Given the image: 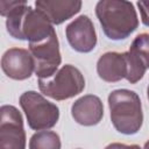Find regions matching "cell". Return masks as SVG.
I'll return each mask as SVG.
<instances>
[{"label": "cell", "instance_id": "6da1fadb", "mask_svg": "<svg viewBox=\"0 0 149 149\" xmlns=\"http://www.w3.org/2000/svg\"><path fill=\"white\" fill-rule=\"evenodd\" d=\"M95 14L105 35L111 40H123L139 26L136 12L129 1H99Z\"/></svg>", "mask_w": 149, "mask_h": 149}, {"label": "cell", "instance_id": "7a4b0ae2", "mask_svg": "<svg viewBox=\"0 0 149 149\" xmlns=\"http://www.w3.org/2000/svg\"><path fill=\"white\" fill-rule=\"evenodd\" d=\"M111 119L114 128L122 134H136L143 121L141 100L130 90H115L108 97Z\"/></svg>", "mask_w": 149, "mask_h": 149}, {"label": "cell", "instance_id": "3957f363", "mask_svg": "<svg viewBox=\"0 0 149 149\" xmlns=\"http://www.w3.org/2000/svg\"><path fill=\"white\" fill-rule=\"evenodd\" d=\"M38 87L43 94L56 100H64L80 93L85 87V79L77 68L66 64L52 76L38 78Z\"/></svg>", "mask_w": 149, "mask_h": 149}, {"label": "cell", "instance_id": "277c9868", "mask_svg": "<svg viewBox=\"0 0 149 149\" xmlns=\"http://www.w3.org/2000/svg\"><path fill=\"white\" fill-rule=\"evenodd\" d=\"M20 105L26 113L28 125L31 129L43 130L57 123L59 116L58 107L45 100L40 93L34 91L24 92L20 97Z\"/></svg>", "mask_w": 149, "mask_h": 149}, {"label": "cell", "instance_id": "5b68a950", "mask_svg": "<svg viewBox=\"0 0 149 149\" xmlns=\"http://www.w3.org/2000/svg\"><path fill=\"white\" fill-rule=\"evenodd\" d=\"M29 51L34 58L35 72L38 78L50 77L56 72L61 63V55L55 31L42 41L29 43Z\"/></svg>", "mask_w": 149, "mask_h": 149}, {"label": "cell", "instance_id": "8992f818", "mask_svg": "<svg viewBox=\"0 0 149 149\" xmlns=\"http://www.w3.org/2000/svg\"><path fill=\"white\" fill-rule=\"evenodd\" d=\"M26 136L22 116L13 106L1 107L0 149H24Z\"/></svg>", "mask_w": 149, "mask_h": 149}, {"label": "cell", "instance_id": "52a82bcc", "mask_svg": "<svg viewBox=\"0 0 149 149\" xmlns=\"http://www.w3.org/2000/svg\"><path fill=\"white\" fill-rule=\"evenodd\" d=\"M126 61V79L135 84L140 80L146 70L149 68V35L141 34L135 37L130 49L127 52H123Z\"/></svg>", "mask_w": 149, "mask_h": 149}, {"label": "cell", "instance_id": "ba28073f", "mask_svg": "<svg viewBox=\"0 0 149 149\" xmlns=\"http://www.w3.org/2000/svg\"><path fill=\"white\" fill-rule=\"evenodd\" d=\"M1 68L9 78L22 80L31 76V72L35 70V63L30 51L13 48L3 54Z\"/></svg>", "mask_w": 149, "mask_h": 149}, {"label": "cell", "instance_id": "9c48e42d", "mask_svg": "<svg viewBox=\"0 0 149 149\" xmlns=\"http://www.w3.org/2000/svg\"><path fill=\"white\" fill-rule=\"evenodd\" d=\"M65 33L70 45L76 51L88 52L97 44L94 27L86 15H81L72 21L66 27Z\"/></svg>", "mask_w": 149, "mask_h": 149}, {"label": "cell", "instance_id": "30bf717a", "mask_svg": "<svg viewBox=\"0 0 149 149\" xmlns=\"http://www.w3.org/2000/svg\"><path fill=\"white\" fill-rule=\"evenodd\" d=\"M73 119L83 126H93L100 122L104 111L102 104L97 95H85L72 105Z\"/></svg>", "mask_w": 149, "mask_h": 149}, {"label": "cell", "instance_id": "8fae6325", "mask_svg": "<svg viewBox=\"0 0 149 149\" xmlns=\"http://www.w3.org/2000/svg\"><path fill=\"white\" fill-rule=\"evenodd\" d=\"M36 8L41 10L50 22L59 24L80 10V1H36Z\"/></svg>", "mask_w": 149, "mask_h": 149}, {"label": "cell", "instance_id": "7c38bea8", "mask_svg": "<svg viewBox=\"0 0 149 149\" xmlns=\"http://www.w3.org/2000/svg\"><path fill=\"white\" fill-rule=\"evenodd\" d=\"M98 74L106 81H118L126 78L127 68L123 54L107 52L102 55L97 64Z\"/></svg>", "mask_w": 149, "mask_h": 149}, {"label": "cell", "instance_id": "4fadbf2b", "mask_svg": "<svg viewBox=\"0 0 149 149\" xmlns=\"http://www.w3.org/2000/svg\"><path fill=\"white\" fill-rule=\"evenodd\" d=\"M30 149H61L59 136L54 132L41 130L34 134L29 142Z\"/></svg>", "mask_w": 149, "mask_h": 149}, {"label": "cell", "instance_id": "5bb4252c", "mask_svg": "<svg viewBox=\"0 0 149 149\" xmlns=\"http://www.w3.org/2000/svg\"><path fill=\"white\" fill-rule=\"evenodd\" d=\"M137 6L140 8L141 12V16H142V22L146 26H149V2L146 1H139Z\"/></svg>", "mask_w": 149, "mask_h": 149}, {"label": "cell", "instance_id": "9a60e30c", "mask_svg": "<svg viewBox=\"0 0 149 149\" xmlns=\"http://www.w3.org/2000/svg\"><path fill=\"white\" fill-rule=\"evenodd\" d=\"M105 149H141V148L136 144L127 146V144H123V143H111Z\"/></svg>", "mask_w": 149, "mask_h": 149}, {"label": "cell", "instance_id": "2e32d148", "mask_svg": "<svg viewBox=\"0 0 149 149\" xmlns=\"http://www.w3.org/2000/svg\"><path fill=\"white\" fill-rule=\"evenodd\" d=\"M144 149H149V141H148V142L144 144Z\"/></svg>", "mask_w": 149, "mask_h": 149}, {"label": "cell", "instance_id": "e0dca14e", "mask_svg": "<svg viewBox=\"0 0 149 149\" xmlns=\"http://www.w3.org/2000/svg\"><path fill=\"white\" fill-rule=\"evenodd\" d=\"M148 98H149V86H148Z\"/></svg>", "mask_w": 149, "mask_h": 149}]
</instances>
